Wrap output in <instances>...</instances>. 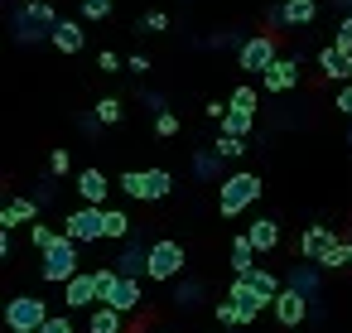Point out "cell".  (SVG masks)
Segmentation results:
<instances>
[{
    "instance_id": "cell-1",
    "label": "cell",
    "mask_w": 352,
    "mask_h": 333,
    "mask_svg": "<svg viewBox=\"0 0 352 333\" xmlns=\"http://www.w3.org/2000/svg\"><path fill=\"white\" fill-rule=\"evenodd\" d=\"M261 174H251V169H232L222 184H217V213L222 217H241L256 198H261Z\"/></svg>"
},
{
    "instance_id": "cell-2",
    "label": "cell",
    "mask_w": 352,
    "mask_h": 333,
    "mask_svg": "<svg viewBox=\"0 0 352 333\" xmlns=\"http://www.w3.org/2000/svg\"><path fill=\"white\" fill-rule=\"evenodd\" d=\"M116 189H121L126 198L160 203V198H169V193H174V174H169V169H126V174L116 179Z\"/></svg>"
},
{
    "instance_id": "cell-3",
    "label": "cell",
    "mask_w": 352,
    "mask_h": 333,
    "mask_svg": "<svg viewBox=\"0 0 352 333\" xmlns=\"http://www.w3.org/2000/svg\"><path fill=\"white\" fill-rule=\"evenodd\" d=\"M97 285H102V304L107 309H116V314H135L140 309V280L116 275V266H102L97 270Z\"/></svg>"
},
{
    "instance_id": "cell-4",
    "label": "cell",
    "mask_w": 352,
    "mask_h": 333,
    "mask_svg": "<svg viewBox=\"0 0 352 333\" xmlns=\"http://www.w3.org/2000/svg\"><path fill=\"white\" fill-rule=\"evenodd\" d=\"M78 275V241L73 237H58L44 256H39V280H49V285H68Z\"/></svg>"
},
{
    "instance_id": "cell-5",
    "label": "cell",
    "mask_w": 352,
    "mask_h": 333,
    "mask_svg": "<svg viewBox=\"0 0 352 333\" xmlns=\"http://www.w3.org/2000/svg\"><path fill=\"white\" fill-rule=\"evenodd\" d=\"M275 63H280V49H275V39H270V34H246V39L236 44V68H241V73L265 78Z\"/></svg>"
},
{
    "instance_id": "cell-6",
    "label": "cell",
    "mask_w": 352,
    "mask_h": 333,
    "mask_svg": "<svg viewBox=\"0 0 352 333\" xmlns=\"http://www.w3.org/2000/svg\"><path fill=\"white\" fill-rule=\"evenodd\" d=\"M49 319H54V314H49V304H44L39 294H15V299L6 304V328H10V333H39Z\"/></svg>"
},
{
    "instance_id": "cell-7",
    "label": "cell",
    "mask_w": 352,
    "mask_h": 333,
    "mask_svg": "<svg viewBox=\"0 0 352 333\" xmlns=\"http://www.w3.org/2000/svg\"><path fill=\"white\" fill-rule=\"evenodd\" d=\"M63 237H73L78 246H87V241H107V208H73L68 213V222H63Z\"/></svg>"
},
{
    "instance_id": "cell-8",
    "label": "cell",
    "mask_w": 352,
    "mask_h": 333,
    "mask_svg": "<svg viewBox=\"0 0 352 333\" xmlns=\"http://www.w3.org/2000/svg\"><path fill=\"white\" fill-rule=\"evenodd\" d=\"M184 266H188V251H184L174 237L150 241V280H174Z\"/></svg>"
},
{
    "instance_id": "cell-9",
    "label": "cell",
    "mask_w": 352,
    "mask_h": 333,
    "mask_svg": "<svg viewBox=\"0 0 352 333\" xmlns=\"http://www.w3.org/2000/svg\"><path fill=\"white\" fill-rule=\"evenodd\" d=\"M227 299L236 304V319H241V328H246V323H256V319L270 309V299H265V294H261L251 280H241V275H232V290H227Z\"/></svg>"
},
{
    "instance_id": "cell-10",
    "label": "cell",
    "mask_w": 352,
    "mask_h": 333,
    "mask_svg": "<svg viewBox=\"0 0 352 333\" xmlns=\"http://www.w3.org/2000/svg\"><path fill=\"white\" fill-rule=\"evenodd\" d=\"M338 246H342V241H338L328 227H304V237H299V256L314 261V266H323V270H328V261L338 256Z\"/></svg>"
},
{
    "instance_id": "cell-11",
    "label": "cell",
    "mask_w": 352,
    "mask_h": 333,
    "mask_svg": "<svg viewBox=\"0 0 352 333\" xmlns=\"http://www.w3.org/2000/svg\"><path fill=\"white\" fill-rule=\"evenodd\" d=\"M314 20H318V0H280L270 10V25L280 30H309Z\"/></svg>"
},
{
    "instance_id": "cell-12",
    "label": "cell",
    "mask_w": 352,
    "mask_h": 333,
    "mask_svg": "<svg viewBox=\"0 0 352 333\" xmlns=\"http://www.w3.org/2000/svg\"><path fill=\"white\" fill-rule=\"evenodd\" d=\"M63 304H68V309H92V304H102L97 270H78V275L63 285Z\"/></svg>"
},
{
    "instance_id": "cell-13",
    "label": "cell",
    "mask_w": 352,
    "mask_h": 333,
    "mask_svg": "<svg viewBox=\"0 0 352 333\" xmlns=\"http://www.w3.org/2000/svg\"><path fill=\"white\" fill-rule=\"evenodd\" d=\"M285 290H299L309 304L323 294V266H314V261H299V266H289V275H285Z\"/></svg>"
},
{
    "instance_id": "cell-14",
    "label": "cell",
    "mask_w": 352,
    "mask_h": 333,
    "mask_svg": "<svg viewBox=\"0 0 352 333\" xmlns=\"http://www.w3.org/2000/svg\"><path fill=\"white\" fill-rule=\"evenodd\" d=\"M270 314H275L280 328H299V323L309 319V299H304L299 290H280V299L270 304Z\"/></svg>"
},
{
    "instance_id": "cell-15",
    "label": "cell",
    "mask_w": 352,
    "mask_h": 333,
    "mask_svg": "<svg viewBox=\"0 0 352 333\" xmlns=\"http://www.w3.org/2000/svg\"><path fill=\"white\" fill-rule=\"evenodd\" d=\"M107 193H111V179L102 174V169H78V198L87 203V208H107Z\"/></svg>"
},
{
    "instance_id": "cell-16",
    "label": "cell",
    "mask_w": 352,
    "mask_h": 333,
    "mask_svg": "<svg viewBox=\"0 0 352 333\" xmlns=\"http://www.w3.org/2000/svg\"><path fill=\"white\" fill-rule=\"evenodd\" d=\"M116 275H126V280L150 275V246L145 241H126V251L116 256Z\"/></svg>"
},
{
    "instance_id": "cell-17",
    "label": "cell",
    "mask_w": 352,
    "mask_h": 333,
    "mask_svg": "<svg viewBox=\"0 0 352 333\" xmlns=\"http://www.w3.org/2000/svg\"><path fill=\"white\" fill-rule=\"evenodd\" d=\"M318 68H323L328 83H342V87L352 83V54H342V49H333V44L318 49Z\"/></svg>"
},
{
    "instance_id": "cell-18",
    "label": "cell",
    "mask_w": 352,
    "mask_h": 333,
    "mask_svg": "<svg viewBox=\"0 0 352 333\" xmlns=\"http://www.w3.org/2000/svg\"><path fill=\"white\" fill-rule=\"evenodd\" d=\"M25 222H30V227L39 222V203H34V198H10L6 208H0V227H6V232H15V227H25Z\"/></svg>"
},
{
    "instance_id": "cell-19",
    "label": "cell",
    "mask_w": 352,
    "mask_h": 333,
    "mask_svg": "<svg viewBox=\"0 0 352 333\" xmlns=\"http://www.w3.org/2000/svg\"><path fill=\"white\" fill-rule=\"evenodd\" d=\"M10 25H15V44H34V39H44V34H54V30H44L39 20H34V10L20 0V10L10 15Z\"/></svg>"
},
{
    "instance_id": "cell-20",
    "label": "cell",
    "mask_w": 352,
    "mask_h": 333,
    "mask_svg": "<svg viewBox=\"0 0 352 333\" xmlns=\"http://www.w3.org/2000/svg\"><path fill=\"white\" fill-rule=\"evenodd\" d=\"M49 39H54V49H58V54H82V44H87V30H78V20H58Z\"/></svg>"
},
{
    "instance_id": "cell-21",
    "label": "cell",
    "mask_w": 352,
    "mask_h": 333,
    "mask_svg": "<svg viewBox=\"0 0 352 333\" xmlns=\"http://www.w3.org/2000/svg\"><path fill=\"white\" fill-rule=\"evenodd\" d=\"M294 83H299V63H294V58H280V63L261 78L265 92H294Z\"/></svg>"
},
{
    "instance_id": "cell-22",
    "label": "cell",
    "mask_w": 352,
    "mask_h": 333,
    "mask_svg": "<svg viewBox=\"0 0 352 333\" xmlns=\"http://www.w3.org/2000/svg\"><path fill=\"white\" fill-rule=\"evenodd\" d=\"M188 164H193V174H198V179H208V184H222V179L232 174V169H227V160H217V150H198Z\"/></svg>"
},
{
    "instance_id": "cell-23",
    "label": "cell",
    "mask_w": 352,
    "mask_h": 333,
    "mask_svg": "<svg viewBox=\"0 0 352 333\" xmlns=\"http://www.w3.org/2000/svg\"><path fill=\"white\" fill-rule=\"evenodd\" d=\"M246 237H251L256 251H275V246H280V222H275V217H256V222L246 227Z\"/></svg>"
},
{
    "instance_id": "cell-24",
    "label": "cell",
    "mask_w": 352,
    "mask_h": 333,
    "mask_svg": "<svg viewBox=\"0 0 352 333\" xmlns=\"http://www.w3.org/2000/svg\"><path fill=\"white\" fill-rule=\"evenodd\" d=\"M251 256H256L251 237H246V232H236V237H232V275H251V270H256V261H251Z\"/></svg>"
},
{
    "instance_id": "cell-25",
    "label": "cell",
    "mask_w": 352,
    "mask_h": 333,
    "mask_svg": "<svg viewBox=\"0 0 352 333\" xmlns=\"http://www.w3.org/2000/svg\"><path fill=\"white\" fill-rule=\"evenodd\" d=\"M87 333H126V314H116V309L97 304V309H92V319H87Z\"/></svg>"
},
{
    "instance_id": "cell-26",
    "label": "cell",
    "mask_w": 352,
    "mask_h": 333,
    "mask_svg": "<svg viewBox=\"0 0 352 333\" xmlns=\"http://www.w3.org/2000/svg\"><path fill=\"white\" fill-rule=\"evenodd\" d=\"M241 280H251V285H256L270 304H275V299H280V290H285V280H280L275 270H265V266H256V270H251V275H241Z\"/></svg>"
},
{
    "instance_id": "cell-27",
    "label": "cell",
    "mask_w": 352,
    "mask_h": 333,
    "mask_svg": "<svg viewBox=\"0 0 352 333\" xmlns=\"http://www.w3.org/2000/svg\"><path fill=\"white\" fill-rule=\"evenodd\" d=\"M251 126H256V116H246V111H227V121L217 126V136H232V140H246V136H251Z\"/></svg>"
},
{
    "instance_id": "cell-28",
    "label": "cell",
    "mask_w": 352,
    "mask_h": 333,
    "mask_svg": "<svg viewBox=\"0 0 352 333\" xmlns=\"http://www.w3.org/2000/svg\"><path fill=\"white\" fill-rule=\"evenodd\" d=\"M92 116H97L102 126H121V121H126V107H121V97H102V102L92 107Z\"/></svg>"
},
{
    "instance_id": "cell-29",
    "label": "cell",
    "mask_w": 352,
    "mask_h": 333,
    "mask_svg": "<svg viewBox=\"0 0 352 333\" xmlns=\"http://www.w3.org/2000/svg\"><path fill=\"white\" fill-rule=\"evenodd\" d=\"M256 102H261V92H256V87H246V83H241V87H232V97H227V107H232V111H246V116H256Z\"/></svg>"
},
{
    "instance_id": "cell-30",
    "label": "cell",
    "mask_w": 352,
    "mask_h": 333,
    "mask_svg": "<svg viewBox=\"0 0 352 333\" xmlns=\"http://www.w3.org/2000/svg\"><path fill=\"white\" fill-rule=\"evenodd\" d=\"M131 237V217L121 208H107V241H126Z\"/></svg>"
},
{
    "instance_id": "cell-31",
    "label": "cell",
    "mask_w": 352,
    "mask_h": 333,
    "mask_svg": "<svg viewBox=\"0 0 352 333\" xmlns=\"http://www.w3.org/2000/svg\"><path fill=\"white\" fill-rule=\"evenodd\" d=\"M78 10H82V20H107L116 10V0H78Z\"/></svg>"
},
{
    "instance_id": "cell-32",
    "label": "cell",
    "mask_w": 352,
    "mask_h": 333,
    "mask_svg": "<svg viewBox=\"0 0 352 333\" xmlns=\"http://www.w3.org/2000/svg\"><path fill=\"white\" fill-rule=\"evenodd\" d=\"M212 150H217V160H241V155H246V140H232V136H217V140H212Z\"/></svg>"
},
{
    "instance_id": "cell-33",
    "label": "cell",
    "mask_w": 352,
    "mask_h": 333,
    "mask_svg": "<svg viewBox=\"0 0 352 333\" xmlns=\"http://www.w3.org/2000/svg\"><path fill=\"white\" fill-rule=\"evenodd\" d=\"M54 241H58V232H54V227H44V222H34V227H30V246H34L39 256H44Z\"/></svg>"
},
{
    "instance_id": "cell-34",
    "label": "cell",
    "mask_w": 352,
    "mask_h": 333,
    "mask_svg": "<svg viewBox=\"0 0 352 333\" xmlns=\"http://www.w3.org/2000/svg\"><path fill=\"white\" fill-rule=\"evenodd\" d=\"M135 30H140V34H164V30H169V15H164V10H150V15H140Z\"/></svg>"
},
{
    "instance_id": "cell-35",
    "label": "cell",
    "mask_w": 352,
    "mask_h": 333,
    "mask_svg": "<svg viewBox=\"0 0 352 333\" xmlns=\"http://www.w3.org/2000/svg\"><path fill=\"white\" fill-rule=\"evenodd\" d=\"M198 299H203V285H179L174 290V304L179 309H198Z\"/></svg>"
},
{
    "instance_id": "cell-36",
    "label": "cell",
    "mask_w": 352,
    "mask_h": 333,
    "mask_svg": "<svg viewBox=\"0 0 352 333\" xmlns=\"http://www.w3.org/2000/svg\"><path fill=\"white\" fill-rule=\"evenodd\" d=\"M333 49H342V54H352V15H342V20H338V34H333Z\"/></svg>"
},
{
    "instance_id": "cell-37",
    "label": "cell",
    "mask_w": 352,
    "mask_h": 333,
    "mask_svg": "<svg viewBox=\"0 0 352 333\" xmlns=\"http://www.w3.org/2000/svg\"><path fill=\"white\" fill-rule=\"evenodd\" d=\"M68 169H73V155H68V150H54V155H49V174H54V179H63Z\"/></svg>"
},
{
    "instance_id": "cell-38",
    "label": "cell",
    "mask_w": 352,
    "mask_h": 333,
    "mask_svg": "<svg viewBox=\"0 0 352 333\" xmlns=\"http://www.w3.org/2000/svg\"><path fill=\"white\" fill-rule=\"evenodd\" d=\"M217 323H222V328H241V319H236V304H232V299H222V304H217Z\"/></svg>"
},
{
    "instance_id": "cell-39",
    "label": "cell",
    "mask_w": 352,
    "mask_h": 333,
    "mask_svg": "<svg viewBox=\"0 0 352 333\" xmlns=\"http://www.w3.org/2000/svg\"><path fill=\"white\" fill-rule=\"evenodd\" d=\"M97 68H102V73H121V68H131V63H121L111 49H102V54H97Z\"/></svg>"
},
{
    "instance_id": "cell-40",
    "label": "cell",
    "mask_w": 352,
    "mask_h": 333,
    "mask_svg": "<svg viewBox=\"0 0 352 333\" xmlns=\"http://www.w3.org/2000/svg\"><path fill=\"white\" fill-rule=\"evenodd\" d=\"M155 136H179V116H174V111L155 116Z\"/></svg>"
},
{
    "instance_id": "cell-41",
    "label": "cell",
    "mask_w": 352,
    "mask_h": 333,
    "mask_svg": "<svg viewBox=\"0 0 352 333\" xmlns=\"http://www.w3.org/2000/svg\"><path fill=\"white\" fill-rule=\"evenodd\" d=\"M39 333H78V328H73V319H68V314H54V319H49Z\"/></svg>"
},
{
    "instance_id": "cell-42",
    "label": "cell",
    "mask_w": 352,
    "mask_h": 333,
    "mask_svg": "<svg viewBox=\"0 0 352 333\" xmlns=\"http://www.w3.org/2000/svg\"><path fill=\"white\" fill-rule=\"evenodd\" d=\"M333 107H338L342 116H352V83H347V87H338V97H333Z\"/></svg>"
},
{
    "instance_id": "cell-43",
    "label": "cell",
    "mask_w": 352,
    "mask_h": 333,
    "mask_svg": "<svg viewBox=\"0 0 352 333\" xmlns=\"http://www.w3.org/2000/svg\"><path fill=\"white\" fill-rule=\"evenodd\" d=\"M10 256H15V237L0 227V261H10Z\"/></svg>"
},
{
    "instance_id": "cell-44",
    "label": "cell",
    "mask_w": 352,
    "mask_h": 333,
    "mask_svg": "<svg viewBox=\"0 0 352 333\" xmlns=\"http://www.w3.org/2000/svg\"><path fill=\"white\" fill-rule=\"evenodd\" d=\"M78 131H87V136H102V121H97V116H78Z\"/></svg>"
},
{
    "instance_id": "cell-45",
    "label": "cell",
    "mask_w": 352,
    "mask_h": 333,
    "mask_svg": "<svg viewBox=\"0 0 352 333\" xmlns=\"http://www.w3.org/2000/svg\"><path fill=\"white\" fill-rule=\"evenodd\" d=\"M333 6H338V10H347V6H352V0H333Z\"/></svg>"
}]
</instances>
